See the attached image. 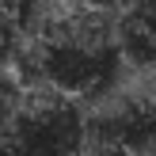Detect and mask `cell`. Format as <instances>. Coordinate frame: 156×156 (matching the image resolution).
<instances>
[{"mask_svg":"<svg viewBox=\"0 0 156 156\" xmlns=\"http://www.w3.org/2000/svg\"><path fill=\"white\" fill-rule=\"evenodd\" d=\"M118 65L122 53L118 42H111L103 12H84V8L61 15L34 53L38 80L46 84V91H57L65 99L107 95L111 84L118 80Z\"/></svg>","mask_w":156,"mask_h":156,"instance_id":"6da1fadb","label":"cell"},{"mask_svg":"<svg viewBox=\"0 0 156 156\" xmlns=\"http://www.w3.org/2000/svg\"><path fill=\"white\" fill-rule=\"evenodd\" d=\"M4 133L12 156H84L88 122L76 111V99L46 91L42 99L15 107Z\"/></svg>","mask_w":156,"mask_h":156,"instance_id":"7a4b0ae2","label":"cell"},{"mask_svg":"<svg viewBox=\"0 0 156 156\" xmlns=\"http://www.w3.org/2000/svg\"><path fill=\"white\" fill-rule=\"evenodd\" d=\"M88 156H156V103L126 99L88 122Z\"/></svg>","mask_w":156,"mask_h":156,"instance_id":"3957f363","label":"cell"},{"mask_svg":"<svg viewBox=\"0 0 156 156\" xmlns=\"http://www.w3.org/2000/svg\"><path fill=\"white\" fill-rule=\"evenodd\" d=\"M118 53H122V61L126 65H133V69H149L156 65V38H149L137 23H122V30H118Z\"/></svg>","mask_w":156,"mask_h":156,"instance_id":"277c9868","label":"cell"},{"mask_svg":"<svg viewBox=\"0 0 156 156\" xmlns=\"http://www.w3.org/2000/svg\"><path fill=\"white\" fill-rule=\"evenodd\" d=\"M15 50H19V23L0 12V65H8L15 57Z\"/></svg>","mask_w":156,"mask_h":156,"instance_id":"5b68a950","label":"cell"},{"mask_svg":"<svg viewBox=\"0 0 156 156\" xmlns=\"http://www.w3.org/2000/svg\"><path fill=\"white\" fill-rule=\"evenodd\" d=\"M76 4H80L84 8V12H114V8H122V4H126V0H76Z\"/></svg>","mask_w":156,"mask_h":156,"instance_id":"8992f818","label":"cell"}]
</instances>
